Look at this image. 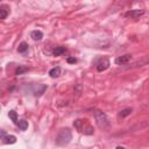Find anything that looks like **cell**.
Here are the masks:
<instances>
[{"label": "cell", "instance_id": "cell-1", "mask_svg": "<svg viewBox=\"0 0 149 149\" xmlns=\"http://www.w3.org/2000/svg\"><path fill=\"white\" fill-rule=\"evenodd\" d=\"M71 140H72V133H71L70 128H62L58 132V134L56 135L55 143H56V146L63 147V146L69 144Z\"/></svg>", "mask_w": 149, "mask_h": 149}, {"label": "cell", "instance_id": "cell-2", "mask_svg": "<svg viewBox=\"0 0 149 149\" xmlns=\"http://www.w3.org/2000/svg\"><path fill=\"white\" fill-rule=\"evenodd\" d=\"M95 119H96V122H97L99 128H101V129H108L109 128V126H111L109 119L104 112L96 111L95 112Z\"/></svg>", "mask_w": 149, "mask_h": 149}, {"label": "cell", "instance_id": "cell-3", "mask_svg": "<svg viewBox=\"0 0 149 149\" xmlns=\"http://www.w3.org/2000/svg\"><path fill=\"white\" fill-rule=\"evenodd\" d=\"M86 120H76L73 122V126L76 127L79 132H83L84 134H86V135H92L93 133H95V129H93V127L92 126H90L89 123H86L85 122Z\"/></svg>", "mask_w": 149, "mask_h": 149}, {"label": "cell", "instance_id": "cell-4", "mask_svg": "<svg viewBox=\"0 0 149 149\" xmlns=\"http://www.w3.org/2000/svg\"><path fill=\"white\" fill-rule=\"evenodd\" d=\"M143 14H144V11H142V9H133V11L126 12L125 16L126 17H132V19H138V17H140Z\"/></svg>", "mask_w": 149, "mask_h": 149}, {"label": "cell", "instance_id": "cell-5", "mask_svg": "<svg viewBox=\"0 0 149 149\" xmlns=\"http://www.w3.org/2000/svg\"><path fill=\"white\" fill-rule=\"evenodd\" d=\"M130 58H132V56L130 55H123V56H120V57L115 58V64L118 65H123L126 63H128L130 61Z\"/></svg>", "mask_w": 149, "mask_h": 149}, {"label": "cell", "instance_id": "cell-6", "mask_svg": "<svg viewBox=\"0 0 149 149\" xmlns=\"http://www.w3.org/2000/svg\"><path fill=\"white\" fill-rule=\"evenodd\" d=\"M108 66H109V61L108 60H101L98 64H97V70L99 71V72H103V71H105L106 69H108Z\"/></svg>", "mask_w": 149, "mask_h": 149}, {"label": "cell", "instance_id": "cell-7", "mask_svg": "<svg viewBox=\"0 0 149 149\" xmlns=\"http://www.w3.org/2000/svg\"><path fill=\"white\" fill-rule=\"evenodd\" d=\"M30 37L34 41H41L42 37H43V33L41 30H33L30 33Z\"/></svg>", "mask_w": 149, "mask_h": 149}, {"label": "cell", "instance_id": "cell-8", "mask_svg": "<svg viewBox=\"0 0 149 149\" xmlns=\"http://www.w3.org/2000/svg\"><path fill=\"white\" fill-rule=\"evenodd\" d=\"M61 74V68L60 66H56V68H52L50 71H49V76L52 77V78H56L58 77Z\"/></svg>", "mask_w": 149, "mask_h": 149}, {"label": "cell", "instance_id": "cell-9", "mask_svg": "<svg viewBox=\"0 0 149 149\" xmlns=\"http://www.w3.org/2000/svg\"><path fill=\"white\" fill-rule=\"evenodd\" d=\"M3 140H4V143L6 144H14L16 142V138L14 135H5Z\"/></svg>", "mask_w": 149, "mask_h": 149}, {"label": "cell", "instance_id": "cell-10", "mask_svg": "<svg viewBox=\"0 0 149 149\" xmlns=\"http://www.w3.org/2000/svg\"><path fill=\"white\" fill-rule=\"evenodd\" d=\"M132 112H133L132 108H125V109H122V111L119 112V118H126V117L132 114Z\"/></svg>", "mask_w": 149, "mask_h": 149}, {"label": "cell", "instance_id": "cell-11", "mask_svg": "<svg viewBox=\"0 0 149 149\" xmlns=\"http://www.w3.org/2000/svg\"><path fill=\"white\" fill-rule=\"evenodd\" d=\"M8 117H9V119L15 123V125H17V122H19V120H17V113H16V112L15 111H9L8 112Z\"/></svg>", "mask_w": 149, "mask_h": 149}, {"label": "cell", "instance_id": "cell-12", "mask_svg": "<svg viewBox=\"0 0 149 149\" xmlns=\"http://www.w3.org/2000/svg\"><path fill=\"white\" fill-rule=\"evenodd\" d=\"M65 51H66V49H65L64 47H56V48L54 49L52 54H54V56H61V55L64 54Z\"/></svg>", "mask_w": 149, "mask_h": 149}, {"label": "cell", "instance_id": "cell-13", "mask_svg": "<svg viewBox=\"0 0 149 149\" xmlns=\"http://www.w3.org/2000/svg\"><path fill=\"white\" fill-rule=\"evenodd\" d=\"M8 15V9L6 6H3L0 7V20H4V19H6Z\"/></svg>", "mask_w": 149, "mask_h": 149}, {"label": "cell", "instance_id": "cell-14", "mask_svg": "<svg viewBox=\"0 0 149 149\" xmlns=\"http://www.w3.org/2000/svg\"><path fill=\"white\" fill-rule=\"evenodd\" d=\"M27 50H28V44H27L26 42H21L20 44H19V48H17V51H19V52L23 54V52H26Z\"/></svg>", "mask_w": 149, "mask_h": 149}, {"label": "cell", "instance_id": "cell-15", "mask_svg": "<svg viewBox=\"0 0 149 149\" xmlns=\"http://www.w3.org/2000/svg\"><path fill=\"white\" fill-rule=\"evenodd\" d=\"M17 126H19V128H20L21 130H26L27 128H28V121H26V120H20L17 122Z\"/></svg>", "mask_w": 149, "mask_h": 149}, {"label": "cell", "instance_id": "cell-16", "mask_svg": "<svg viewBox=\"0 0 149 149\" xmlns=\"http://www.w3.org/2000/svg\"><path fill=\"white\" fill-rule=\"evenodd\" d=\"M26 71H28V68H27V66H22V65H20V66H19V68L16 69L15 74H17V76H19V74H22V73L26 72Z\"/></svg>", "mask_w": 149, "mask_h": 149}, {"label": "cell", "instance_id": "cell-17", "mask_svg": "<svg viewBox=\"0 0 149 149\" xmlns=\"http://www.w3.org/2000/svg\"><path fill=\"white\" fill-rule=\"evenodd\" d=\"M68 63H76L77 62V58H74V57H68Z\"/></svg>", "mask_w": 149, "mask_h": 149}, {"label": "cell", "instance_id": "cell-18", "mask_svg": "<svg viewBox=\"0 0 149 149\" xmlns=\"http://www.w3.org/2000/svg\"><path fill=\"white\" fill-rule=\"evenodd\" d=\"M5 135H6V132H5V130H4V129H0V140H3Z\"/></svg>", "mask_w": 149, "mask_h": 149}]
</instances>
